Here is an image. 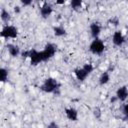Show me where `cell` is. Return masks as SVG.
Returning <instances> with one entry per match:
<instances>
[{"label": "cell", "mask_w": 128, "mask_h": 128, "mask_svg": "<svg viewBox=\"0 0 128 128\" xmlns=\"http://www.w3.org/2000/svg\"><path fill=\"white\" fill-rule=\"evenodd\" d=\"M18 35V31L16 27L12 25H6L1 30V37L2 38H16Z\"/></svg>", "instance_id": "4"}, {"label": "cell", "mask_w": 128, "mask_h": 128, "mask_svg": "<svg viewBox=\"0 0 128 128\" xmlns=\"http://www.w3.org/2000/svg\"><path fill=\"white\" fill-rule=\"evenodd\" d=\"M56 3H57V4H64V3H65V1H57Z\"/></svg>", "instance_id": "25"}, {"label": "cell", "mask_w": 128, "mask_h": 128, "mask_svg": "<svg viewBox=\"0 0 128 128\" xmlns=\"http://www.w3.org/2000/svg\"><path fill=\"white\" fill-rule=\"evenodd\" d=\"M109 23H112L114 26H117L119 24V19L118 17H112L111 19H109Z\"/></svg>", "instance_id": "19"}, {"label": "cell", "mask_w": 128, "mask_h": 128, "mask_svg": "<svg viewBox=\"0 0 128 128\" xmlns=\"http://www.w3.org/2000/svg\"><path fill=\"white\" fill-rule=\"evenodd\" d=\"M90 32H91V35L94 39H97L100 32H101V27L98 23L96 22H93L90 24Z\"/></svg>", "instance_id": "9"}, {"label": "cell", "mask_w": 128, "mask_h": 128, "mask_svg": "<svg viewBox=\"0 0 128 128\" xmlns=\"http://www.w3.org/2000/svg\"><path fill=\"white\" fill-rule=\"evenodd\" d=\"M94 116H95L96 118H100V116H101V110H100L98 107L94 109Z\"/></svg>", "instance_id": "20"}, {"label": "cell", "mask_w": 128, "mask_h": 128, "mask_svg": "<svg viewBox=\"0 0 128 128\" xmlns=\"http://www.w3.org/2000/svg\"><path fill=\"white\" fill-rule=\"evenodd\" d=\"M65 114H66V117L71 120V121H76L77 118H78V112L76 109L74 108H66L65 109Z\"/></svg>", "instance_id": "10"}, {"label": "cell", "mask_w": 128, "mask_h": 128, "mask_svg": "<svg viewBox=\"0 0 128 128\" xmlns=\"http://www.w3.org/2000/svg\"><path fill=\"white\" fill-rule=\"evenodd\" d=\"M8 78V71L5 68H1L0 69V80L1 82H5Z\"/></svg>", "instance_id": "16"}, {"label": "cell", "mask_w": 128, "mask_h": 128, "mask_svg": "<svg viewBox=\"0 0 128 128\" xmlns=\"http://www.w3.org/2000/svg\"><path fill=\"white\" fill-rule=\"evenodd\" d=\"M82 6V1L81 0H73L71 1V7L74 10H78L79 8H81Z\"/></svg>", "instance_id": "17"}, {"label": "cell", "mask_w": 128, "mask_h": 128, "mask_svg": "<svg viewBox=\"0 0 128 128\" xmlns=\"http://www.w3.org/2000/svg\"><path fill=\"white\" fill-rule=\"evenodd\" d=\"M28 58H30V62H31L32 65H37L40 62H44L42 52L37 51L35 49L28 50Z\"/></svg>", "instance_id": "3"}, {"label": "cell", "mask_w": 128, "mask_h": 128, "mask_svg": "<svg viewBox=\"0 0 128 128\" xmlns=\"http://www.w3.org/2000/svg\"><path fill=\"white\" fill-rule=\"evenodd\" d=\"M89 49H90V51L93 54L99 55V54H102L103 53V51L105 49V45H104V43H103L102 40H100V39L97 38V39H94L91 42V44L89 46Z\"/></svg>", "instance_id": "2"}, {"label": "cell", "mask_w": 128, "mask_h": 128, "mask_svg": "<svg viewBox=\"0 0 128 128\" xmlns=\"http://www.w3.org/2000/svg\"><path fill=\"white\" fill-rule=\"evenodd\" d=\"M128 97V89L126 86H121L116 91V98L120 101H125Z\"/></svg>", "instance_id": "7"}, {"label": "cell", "mask_w": 128, "mask_h": 128, "mask_svg": "<svg viewBox=\"0 0 128 128\" xmlns=\"http://www.w3.org/2000/svg\"><path fill=\"white\" fill-rule=\"evenodd\" d=\"M21 2H22V4H23V5H30V4L32 3V1H31V0H22Z\"/></svg>", "instance_id": "23"}, {"label": "cell", "mask_w": 128, "mask_h": 128, "mask_svg": "<svg viewBox=\"0 0 128 128\" xmlns=\"http://www.w3.org/2000/svg\"><path fill=\"white\" fill-rule=\"evenodd\" d=\"M74 74H75V76H76V78L79 80V81H84L85 79H86V77L89 75L82 67L81 68H77V69H75L74 70Z\"/></svg>", "instance_id": "11"}, {"label": "cell", "mask_w": 128, "mask_h": 128, "mask_svg": "<svg viewBox=\"0 0 128 128\" xmlns=\"http://www.w3.org/2000/svg\"><path fill=\"white\" fill-rule=\"evenodd\" d=\"M14 11H15L16 13H19V12H20V7H18V6L15 7V8H14Z\"/></svg>", "instance_id": "24"}, {"label": "cell", "mask_w": 128, "mask_h": 128, "mask_svg": "<svg viewBox=\"0 0 128 128\" xmlns=\"http://www.w3.org/2000/svg\"><path fill=\"white\" fill-rule=\"evenodd\" d=\"M1 19H2V21L3 22H5V23H7L10 19H11V16H10V13L8 12V11H6L5 9H2L1 10Z\"/></svg>", "instance_id": "15"}, {"label": "cell", "mask_w": 128, "mask_h": 128, "mask_svg": "<svg viewBox=\"0 0 128 128\" xmlns=\"http://www.w3.org/2000/svg\"><path fill=\"white\" fill-rule=\"evenodd\" d=\"M7 50H8V53L12 56V57H17L19 54H20V50H19V47L14 45V44H8L7 45Z\"/></svg>", "instance_id": "12"}, {"label": "cell", "mask_w": 128, "mask_h": 128, "mask_svg": "<svg viewBox=\"0 0 128 128\" xmlns=\"http://www.w3.org/2000/svg\"><path fill=\"white\" fill-rule=\"evenodd\" d=\"M127 32H128V28H127Z\"/></svg>", "instance_id": "26"}, {"label": "cell", "mask_w": 128, "mask_h": 128, "mask_svg": "<svg viewBox=\"0 0 128 128\" xmlns=\"http://www.w3.org/2000/svg\"><path fill=\"white\" fill-rule=\"evenodd\" d=\"M112 41H113L114 45H116V46H121V45H123V43L125 42V37L123 36L122 32H120V31H115L114 34H113V37H112Z\"/></svg>", "instance_id": "6"}, {"label": "cell", "mask_w": 128, "mask_h": 128, "mask_svg": "<svg viewBox=\"0 0 128 128\" xmlns=\"http://www.w3.org/2000/svg\"><path fill=\"white\" fill-rule=\"evenodd\" d=\"M122 111H123V114L125 115V117H127V118H128V104H125V105L123 106Z\"/></svg>", "instance_id": "21"}, {"label": "cell", "mask_w": 128, "mask_h": 128, "mask_svg": "<svg viewBox=\"0 0 128 128\" xmlns=\"http://www.w3.org/2000/svg\"><path fill=\"white\" fill-rule=\"evenodd\" d=\"M110 80V76H109V73L108 72H103L100 77H99V83L101 85H104V84H107Z\"/></svg>", "instance_id": "13"}, {"label": "cell", "mask_w": 128, "mask_h": 128, "mask_svg": "<svg viewBox=\"0 0 128 128\" xmlns=\"http://www.w3.org/2000/svg\"><path fill=\"white\" fill-rule=\"evenodd\" d=\"M53 31H54V34H55L56 36H58V37L64 36V35L66 34L65 29H64L63 27H61V26H55V27L53 28Z\"/></svg>", "instance_id": "14"}, {"label": "cell", "mask_w": 128, "mask_h": 128, "mask_svg": "<svg viewBox=\"0 0 128 128\" xmlns=\"http://www.w3.org/2000/svg\"><path fill=\"white\" fill-rule=\"evenodd\" d=\"M52 12H53V8H52V6H51L49 3H47V2H45V3L41 6V8H40V14H41L42 17H44V18L49 17V16L52 14Z\"/></svg>", "instance_id": "8"}, {"label": "cell", "mask_w": 128, "mask_h": 128, "mask_svg": "<svg viewBox=\"0 0 128 128\" xmlns=\"http://www.w3.org/2000/svg\"><path fill=\"white\" fill-rule=\"evenodd\" d=\"M47 128H58V125H57L56 122H51V123L48 125Z\"/></svg>", "instance_id": "22"}, {"label": "cell", "mask_w": 128, "mask_h": 128, "mask_svg": "<svg viewBox=\"0 0 128 128\" xmlns=\"http://www.w3.org/2000/svg\"><path fill=\"white\" fill-rule=\"evenodd\" d=\"M82 68L88 73V74H90L92 71H93V69H94V67H93V65L92 64H90V63H86V64H84L83 66H82Z\"/></svg>", "instance_id": "18"}, {"label": "cell", "mask_w": 128, "mask_h": 128, "mask_svg": "<svg viewBox=\"0 0 128 128\" xmlns=\"http://www.w3.org/2000/svg\"><path fill=\"white\" fill-rule=\"evenodd\" d=\"M59 83L57 82L56 79L54 78H47L43 84L41 85V90L46 92V93H53V92H56L57 89H59Z\"/></svg>", "instance_id": "1"}, {"label": "cell", "mask_w": 128, "mask_h": 128, "mask_svg": "<svg viewBox=\"0 0 128 128\" xmlns=\"http://www.w3.org/2000/svg\"><path fill=\"white\" fill-rule=\"evenodd\" d=\"M41 52H42L44 61H47V60H49L51 57L54 56V54H55V52H56V47H55L54 44L48 43V44L45 46V48H44Z\"/></svg>", "instance_id": "5"}]
</instances>
